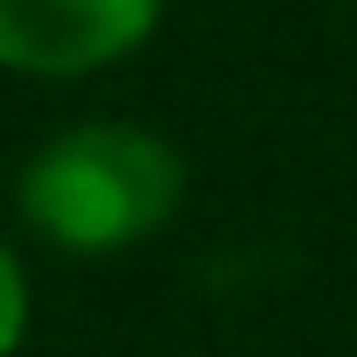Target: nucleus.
I'll return each instance as SVG.
<instances>
[{
	"label": "nucleus",
	"instance_id": "obj_1",
	"mask_svg": "<svg viewBox=\"0 0 357 357\" xmlns=\"http://www.w3.org/2000/svg\"><path fill=\"white\" fill-rule=\"evenodd\" d=\"M15 204L43 245L70 259H112L175 218L183 154L133 119H77L22 161Z\"/></svg>",
	"mask_w": 357,
	"mask_h": 357
},
{
	"label": "nucleus",
	"instance_id": "obj_3",
	"mask_svg": "<svg viewBox=\"0 0 357 357\" xmlns=\"http://www.w3.org/2000/svg\"><path fill=\"white\" fill-rule=\"evenodd\" d=\"M29 315H36L29 266H22V252L8 245V231H0V357H15V350L29 343Z\"/></svg>",
	"mask_w": 357,
	"mask_h": 357
},
{
	"label": "nucleus",
	"instance_id": "obj_2",
	"mask_svg": "<svg viewBox=\"0 0 357 357\" xmlns=\"http://www.w3.org/2000/svg\"><path fill=\"white\" fill-rule=\"evenodd\" d=\"M161 29V0H0V70L91 77Z\"/></svg>",
	"mask_w": 357,
	"mask_h": 357
}]
</instances>
